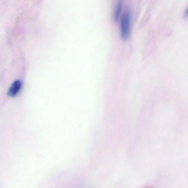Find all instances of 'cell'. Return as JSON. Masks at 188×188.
I'll list each match as a JSON object with an SVG mask.
<instances>
[{
    "label": "cell",
    "mask_w": 188,
    "mask_h": 188,
    "mask_svg": "<svg viewBox=\"0 0 188 188\" xmlns=\"http://www.w3.org/2000/svg\"><path fill=\"white\" fill-rule=\"evenodd\" d=\"M150 188V187H144V188Z\"/></svg>",
    "instance_id": "obj_5"
},
{
    "label": "cell",
    "mask_w": 188,
    "mask_h": 188,
    "mask_svg": "<svg viewBox=\"0 0 188 188\" xmlns=\"http://www.w3.org/2000/svg\"><path fill=\"white\" fill-rule=\"evenodd\" d=\"M21 86V83L20 81L17 80L14 82L9 89L8 95L10 96H15L19 92Z\"/></svg>",
    "instance_id": "obj_2"
},
{
    "label": "cell",
    "mask_w": 188,
    "mask_h": 188,
    "mask_svg": "<svg viewBox=\"0 0 188 188\" xmlns=\"http://www.w3.org/2000/svg\"><path fill=\"white\" fill-rule=\"evenodd\" d=\"M185 17L186 18H188V7L185 12Z\"/></svg>",
    "instance_id": "obj_4"
},
{
    "label": "cell",
    "mask_w": 188,
    "mask_h": 188,
    "mask_svg": "<svg viewBox=\"0 0 188 188\" xmlns=\"http://www.w3.org/2000/svg\"><path fill=\"white\" fill-rule=\"evenodd\" d=\"M131 13L129 10H126L122 16L121 21V34L122 39H127L131 32Z\"/></svg>",
    "instance_id": "obj_1"
},
{
    "label": "cell",
    "mask_w": 188,
    "mask_h": 188,
    "mask_svg": "<svg viewBox=\"0 0 188 188\" xmlns=\"http://www.w3.org/2000/svg\"><path fill=\"white\" fill-rule=\"evenodd\" d=\"M122 5V2L121 1H119L118 2L117 5L115 6L114 12V19L115 21H117L119 20L121 12Z\"/></svg>",
    "instance_id": "obj_3"
}]
</instances>
